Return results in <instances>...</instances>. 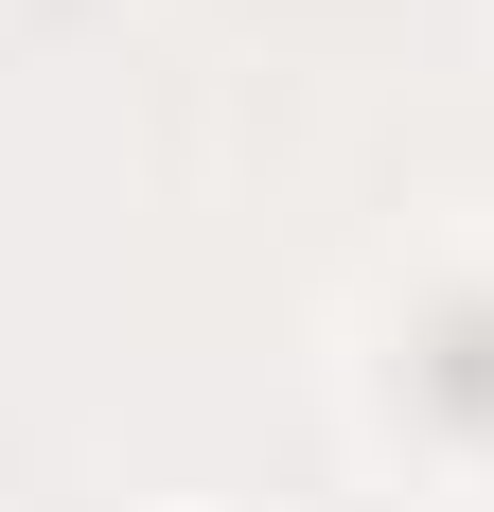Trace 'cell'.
Masks as SVG:
<instances>
[{"label":"cell","instance_id":"1","mask_svg":"<svg viewBox=\"0 0 494 512\" xmlns=\"http://www.w3.org/2000/svg\"><path fill=\"white\" fill-rule=\"evenodd\" d=\"M406 407L442 424V442H494V283H459V301L406 336Z\"/></svg>","mask_w":494,"mask_h":512}]
</instances>
